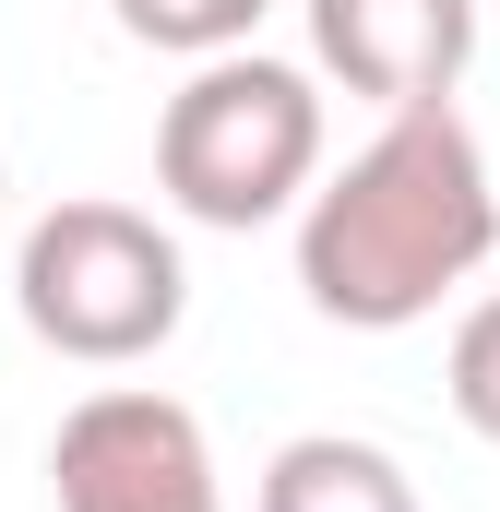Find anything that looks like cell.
Instances as JSON below:
<instances>
[{
    "label": "cell",
    "instance_id": "cell-1",
    "mask_svg": "<svg viewBox=\"0 0 500 512\" xmlns=\"http://www.w3.org/2000/svg\"><path fill=\"white\" fill-rule=\"evenodd\" d=\"M489 251H500V191H489L477 131L453 120V96L393 108V120H381L334 179H310V203H298V286H310V310L346 322V334H405V322H429Z\"/></svg>",
    "mask_w": 500,
    "mask_h": 512
},
{
    "label": "cell",
    "instance_id": "cell-2",
    "mask_svg": "<svg viewBox=\"0 0 500 512\" xmlns=\"http://www.w3.org/2000/svg\"><path fill=\"white\" fill-rule=\"evenodd\" d=\"M310 179H322V84L262 48L191 60V84L155 120V191L191 227H274L310 203Z\"/></svg>",
    "mask_w": 500,
    "mask_h": 512
},
{
    "label": "cell",
    "instance_id": "cell-3",
    "mask_svg": "<svg viewBox=\"0 0 500 512\" xmlns=\"http://www.w3.org/2000/svg\"><path fill=\"white\" fill-rule=\"evenodd\" d=\"M12 310L48 358L131 370L191 322V274H179V239L131 203H48L12 251Z\"/></svg>",
    "mask_w": 500,
    "mask_h": 512
},
{
    "label": "cell",
    "instance_id": "cell-4",
    "mask_svg": "<svg viewBox=\"0 0 500 512\" xmlns=\"http://www.w3.org/2000/svg\"><path fill=\"white\" fill-rule=\"evenodd\" d=\"M48 489H60V512H227L203 417L155 382L84 393L48 441Z\"/></svg>",
    "mask_w": 500,
    "mask_h": 512
},
{
    "label": "cell",
    "instance_id": "cell-5",
    "mask_svg": "<svg viewBox=\"0 0 500 512\" xmlns=\"http://www.w3.org/2000/svg\"><path fill=\"white\" fill-rule=\"evenodd\" d=\"M310 60L346 96H370L381 120L429 108L477 60V0H310Z\"/></svg>",
    "mask_w": 500,
    "mask_h": 512
},
{
    "label": "cell",
    "instance_id": "cell-6",
    "mask_svg": "<svg viewBox=\"0 0 500 512\" xmlns=\"http://www.w3.org/2000/svg\"><path fill=\"white\" fill-rule=\"evenodd\" d=\"M262 512H417V477L381 453V441H346V429H310L262 465Z\"/></svg>",
    "mask_w": 500,
    "mask_h": 512
},
{
    "label": "cell",
    "instance_id": "cell-7",
    "mask_svg": "<svg viewBox=\"0 0 500 512\" xmlns=\"http://www.w3.org/2000/svg\"><path fill=\"white\" fill-rule=\"evenodd\" d=\"M262 0H120V36L131 48H167V60H227L250 48Z\"/></svg>",
    "mask_w": 500,
    "mask_h": 512
},
{
    "label": "cell",
    "instance_id": "cell-8",
    "mask_svg": "<svg viewBox=\"0 0 500 512\" xmlns=\"http://www.w3.org/2000/svg\"><path fill=\"white\" fill-rule=\"evenodd\" d=\"M441 382H453V417L500 441V298H477L465 322H453V358H441Z\"/></svg>",
    "mask_w": 500,
    "mask_h": 512
}]
</instances>
